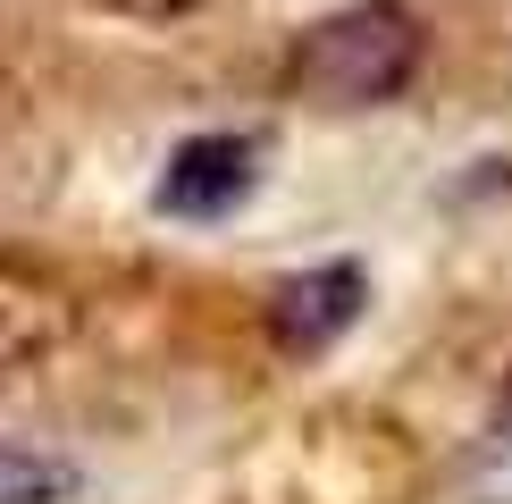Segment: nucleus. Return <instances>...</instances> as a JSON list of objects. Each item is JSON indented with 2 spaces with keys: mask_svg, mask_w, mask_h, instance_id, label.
<instances>
[{
  "mask_svg": "<svg viewBox=\"0 0 512 504\" xmlns=\"http://www.w3.org/2000/svg\"><path fill=\"white\" fill-rule=\"evenodd\" d=\"M252 185H261V143L252 135H185L160 160V219H227Z\"/></svg>",
  "mask_w": 512,
  "mask_h": 504,
  "instance_id": "nucleus-2",
  "label": "nucleus"
},
{
  "mask_svg": "<svg viewBox=\"0 0 512 504\" xmlns=\"http://www.w3.org/2000/svg\"><path fill=\"white\" fill-rule=\"evenodd\" d=\"M420 76V17L403 0H353L294 42V93L319 110H378Z\"/></svg>",
  "mask_w": 512,
  "mask_h": 504,
  "instance_id": "nucleus-1",
  "label": "nucleus"
},
{
  "mask_svg": "<svg viewBox=\"0 0 512 504\" xmlns=\"http://www.w3.org/2000/svg\"><path fill=\"white\" fill-rule=\"evenodd\" d=\"M68 336V294L34 269H9L0 261V370H26Z\"/></svg>",
  "mask_w": 512,
  "mask_h": 504,
  "instance_id": "nucleus-4",
  "label": "nucleus"
},
{
  "mask_svg": "<svg viewBox=\"0 0 512 504\" xmlns=\"http://www.w3.org/2000/svg\"><path fill=\"white\" fill-rule=\"evenodd\" d=\"M84 471L68 454H34V446H0V504H76Z\"/></svg>",
  "mask_w": 512,
  "mask_h": 504,
  "instance_id": "nucleus-5",
  "label": "nucleus"
},
{
  "mask_svg": "<svg viewBox=\"0 0 512 504\" xmlns=\"http://www.w3.org/2000/svg\"><path fill=\"white\" fill-rule=\"evenodd\" d=\"M361 303H370V278H361L353 261H319V269L277 278L269 286V336H277V353H294V362L328 353L336 336L361 320Z\"/></svg>",
  "mask_w": 512,
  "mask_h": 504,
  "instance_id": "nucleus-3",
  "label": "nucleus"
},
{
  "mask_svg": "<svg viewBox=\"0 0 512 504\" xmlns=\"http://www.w3.org/2000/svg\"><path fill=\"white\" fill-rule=\"evenodd\" d=\"M93 9H110V17H143V26H168V17H194L202 0H93Z\"/></svg>",
  "mask_w": 512,
  "mask_h": 504,
  "instance_id": "nucleus-7",
  "label": "nucleus"
},
{
  "mask_svg": "<svg viewBox=\"0 0 512 504\" xmlns=\"http://www.w3.org/2000/svg\"><path fill=\"white\" fill-rule=\"evenodd\" d=\"M471 496H479V504H512V378H504L496 412H487V429H479V454H471Z\"/></svg>",
  "mask_w": 512,
  "mask_h": 504,
  "instance_id": "nucleus-6",
  "label": "nucleus"
}]
</instances>
